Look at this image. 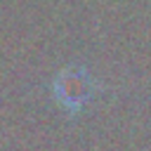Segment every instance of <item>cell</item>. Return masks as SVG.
Listing matches in <instances>:
<instances>
[{
  "instance_id": "1",
  "label": "cell",
  "mask_w": 151,
  "mask_h": 151,
  "mask_svg": "<svg viewBox=\"0 0 151 151\" xmlns=\"http://www.w3.org/2000/svg\"><path fill=\"white\" fill-rule=\"evenodd\" d=\"M90 80L83 71H64L57 80V99L66 106V109H80L83 101L90 97Z\"/></svg>"
}]
</instances>
